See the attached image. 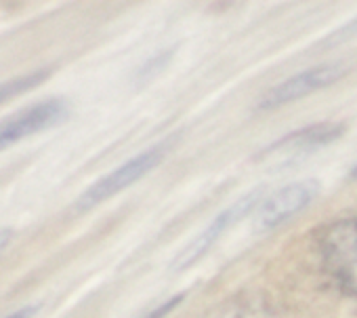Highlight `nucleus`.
<instances>
[{"instance_id": "f8f14e48", "label": "nucleus", "mask_w": 357, "mask_h": 318, "mask_svg": "<svg viewBox=\"0 0 357 318\" xmlns=\"http://www.w3.org/2000/svg\"><path fill=\"white\" fill-rule=\"evenodd\" d=\"M36 305H26V308H22V310H17V312H13L11 316H7V318H32L34 314H36Z\"/></svg>"}, {"instance_id": "f257e3e1", "label": "nucleus", "mask_w": 357, "mask_h": 318, "mask_svg": "<svg viewBox=\"0 0 357 318\" xmlns=\"http://www.w3.org/2000/svg\"><path fill=\"white\" fill-rule=\"evenodd\" d=\"M319 253L338 287L357 297V219H338L319 234Z\"/></svg>"}, {"instance_id": "f03ea898", "label": "nucleus", "mask_w": 357, "mask_h": 318, "mask_svg": "<svg viewBox=\"0 0 357 318\" xmlns=\"http://www.w3.org/2000/svg\"><path fill=\"white\" fill-rule=\"evenodd\" d=\"M170 145V137L147 147L145 152L137 154L135 158H130L128 163H124L122 167L114 169L109 175L101 178L95 186H91L76 203V209L78 211H86V209H93L97 207L99 203L112 198L114 194L122 192L124 188L132 186L137 180H141L145 173H149L151 169H155L166 156V150Z\"/></svg>"}, {"instance_id": "ddd939ff", "label": "nucleus", "mask_w": 357, "mask_h": 318, "mask_svg": "<svg viewBox=\"0 0 357 318\" xmlns=\"http://www.w3.org/2000/svg\"><path fill=\"white\" fill-rule=\"evenodd\" d=\"M11 236H13V234H11L9 230H0V251H3V249H5V247L9 245Z\"/></svg>"}, {"instance_id": "7ed1b4c3", "label": "nucleus", "mask_w": 357, "mask_h": 318, "mask_svg": "<svg viewBox=\"0 0 357 318\" xmlns=\"http://www.w3.org/2000/svg\"><path fill=\"white\" fill-rule=\"evenodd\" d=\"M319 194V182L317 180H301L292 182L278 192H273L267 201H263L257 207L255 213V230L257 232H269L284 222L292 219L301 211H305L315 196Z\"/></svg>"}, {"instance_id": "6e6552de", "label": "nucleus", "mask_w": 357, "mask_h": 318, "mask_svg": "<svg viewBox=\"0 0 357 318\" xmlns=\"http://www.w3.org/2000/svg\"><path fill=\"white\" fill-rule=\"evenodd\" d=\"M47 78H49V70H36V72L26 74V76L3 82V85H0V103H5V101H9L13 97L22 95V93H28V91L36 89Z\"/></svg>"}, {"instance_id": "9d476101", "label": "nucleus", "mask_w": 357, "mask_h": 318, "mask_svg": "<svg viewBox=\"0 0 357 318\" xmlns=\"http://www.w3.org/2000/svg\"><path fill=\"white\" fill-rule=\"evenodd\" d=\"M185 299V293H178V295H172L170 299H166L164 303H160V305H155L153 310H149L145 316H141V318H164L166 314H170L178 303H181Z\"/></svg>"}, {"instance_id": "9b49d317", "label": "nucleus", "mask_w": 357, "mask_h": 318, "mask_svg": "<svg viewBox=\"0 0 357 318\" xmlns=\"http://www.w3.org/2000/svg\"><path fill=\"white\" fill-rule=\"evenodd\" d=\"M353 36H357V20L349 22L347 26H342L340 30H336L332 36H328V43H326V45H336V43L349 41V38H353Z\"/></svg>"}, {"instance_id": "1a4fd4ad", "label": "nucleus", "mask_w": 357, "mask_h": 318, "mask_svg": "<svg viewBox=\"0 0 357 318\" xmlns=\"http://www.w3.org/2000/svg\"><path fill=\"white\" fill-rule=\"evenodd\" d=\"M170 57H172V49H170V51H162V53L149 57V59L145 62V66L137 72V76H139V78H151L153 74H158L160 70H164V66L170 62Z\"/></svg>"}, {"instance_id": "20e7f679", "label": "nucleus", "mask_w": 357, "mask_h": 318, "mask_svg": "<svg viewBox=\"0 0 357 318\" xmlns=\"http://www.w3.org/2000/svg\"><path fill=\"white\" fill-rule=\"evenodd\" d=\"M347 72H349V68L342 62H330V64L313 66L309 70H303V72L286 78L284 82L275 85L273 89H269L261 97L257 108L259 110H271V108L286 106L290 101H296V99H301L305 95H311V93H315L319 89H326V87L334 85Z\"/></svg>"}, {"instance_id": "4468645a", "label": "nucleus", "mask_w": 357, "mask_h": 318, "mask_svg": "<svg viewBox=\"0 0 357 318\" xmlns=\"http://www.w3.org/2000/svg\"><path fill=\"white\" fill-rule=\"evenodd\" d=\"M351 175H353V178H357V165H355V167L351 169Z\"/></svg>"}, {"instance_id": "39448f33", "label": "nucleus", "mask_w": 357, "mask_h": 318, "mask_svg": "<svg viewBox=\"0 0 357 318\" xmlns=\"http://www.w3.org/2000/svg\"><path fill=\"white\" fill-rule=\"evenodd\" d=\"M263 198V188H257V190H252L250 194H246L244 198H240L238 203H234L231 207H227L223 213H219L181 253L176 255V259H174V263H172V270L174 272H181V270H185V268H190V266H194L200 257H204L208 251H211V247L221 238V234L231 226V224H236V222H240V219H244L250 211H257V207L263 203L261 201Z\"/></svg>"}, {"instance_id": "0eeeda50", "label": "nucleus", "mask_w": 357, "mask_h": 318, "mask_svg": "<svg viewBox=\"0 0 357 318\" xmlns=\"http://www.w3.org/2000/svg\"><path fill=\"white\" fill-rule=\"evenodd\" d=\"M344 131H347L344 122H315L284 135L275 143H269L265 152H303V150L307 152L336 141Z\"/></svg>"}, {"instance_id": "423d86ee", "label": "nucleus", "mask_w": 357, "mask_h": 318, "mask_svg": "<svg viewBox=\"0 0 357 318\" xmlns=\"http://www.w3.org/2000/svg\"><path fill=\"white\" fill-rule=\"evenodd\" d=\"M68 118V103L63 99H47L28 110L0 122V152L9 145L22 141L24 137L36 135L45 129H51Z\"/></svg>"}]
</instances>
